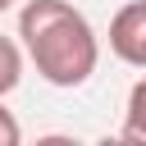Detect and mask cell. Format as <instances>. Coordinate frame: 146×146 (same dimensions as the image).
Wrapping results in <instances>:
<instances>
[{
  "mask_svg": "<svg viewBox=\"0 0 146 146\" xmlns=\"http://www.w3.org/2000/svg\"><path fill=\"white\" fill-rule=\"evenodd\" d=\"M18 41L50 87H82L100 64L96 27L68 0H27L18 9Z\"/></svg>",
  "mask_w": 146,
  "mask_h": 146,
  "instance_id": "6da1fadb",
  "label": "cell"
},
{
  "mask_svg": "<svg viewBox=\"0 0 146 146\" xmlns=\"http://www.w3.org/2000/svg\"><path fill=\"white\" fill-rule=\"evenodd\" d=\"M110 50L146 73V0H128L110 18Z\"/></svg>",
  "mask_w": 146,
  "mask_h": 146,
  "instance_id": "7a4b0ae2",
  "label": "cell"
},
{
  "mask_svg": "<svg viewBox=\"0 0 146 146\" xmlns=\"http://www.w3.org/2000/svg\"><path fill=\"white\" fill-rule=\"evenodd\" d=\"M132 146H146V73L132 82L128 91V110H123V128H119Z\"/></svg>",
  "mask_w": 146,
  "mask_h": 146,
  "instance_id": "3957f363",
  "label": "cell"
},
{
  "mask_svg": "<svg viewBox=\"0 0 146 146\" xmlns=\"http://www.w3.org/2000/svg\"><path fill=\"white\" fill-rule=\"evenodd\" d=\"M23 82V46L14 36H0V100Z\"/></svg>",
  "mask_w": 146,
  "mask_h": 146,
  "instance_id": "277c9868",
  "label": "cell"
},
{
  "mask_svg": "<svg viewBox=\"0 0 146 146\" xmlns=\"http://www.w3.org/2000/svg\"><path fill=\"white\" fill-rule=\"evenodd\" d=\"M0 146H23V123L14 119V110H5V100H0Z\"/></svg>",
  "mask_w": 146,
  "mask_h": 146,
  "instance_id": "5b68a950",
  "label": "cell"
},
{
  "mask_svg": "<svg viewBox=\"0 0 146 146\" xmlns=\"http://www.w3.org/2000/svg\"><path fill=\"white\" fill-rule=\"evenodd\" d=\"M32 146H82L78 137H68V132H46V137H36Z\"/></svg>",
  "mask_w": 146,
  "mask_h": 146,
  "instance_id": "8992f818",
  "label": "cell"
},
{
  "mask_svg": "<svg viewBox=\"0 0 146 146\" xmlns=\"http://www.w3.org/2000/svg\"><path fill=\"white\" fill-rule=\"evenodd\" d=\"M96 146H132V141H128V137H123V132H114V137H110V132H105V137H100V141H96Z\"/></svg>",
  "mask_w": 146,
  "mask_h": 146,
  "instance_id": "52a82bcc",
  "label": "cell"
},
{
  "mask_svg": "<svg viewBox=\"0 0 146 146\" xmlns=\"http://www.w3.org/2000/svg\"><path fill=\"white\" fill-rule=\"evenodd\" d=\"M5 9H14V0H0V14H5Z\"/></svg>",
  "mask_w": 146,
  "mask_h": 146,
  "instance_id": "ba28073f",
  "label": "cell"
}]
</instances>
